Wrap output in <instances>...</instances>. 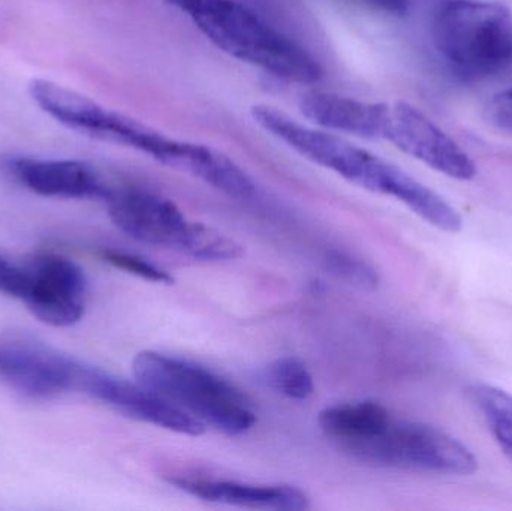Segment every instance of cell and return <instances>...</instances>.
<instances>
[{
  "mask_svg": "<svg viewBox=\"0 0 512 511\" xmlns=\"http://www.w3.org/2000/svg\"><path fill=\"white\" fill-rule=\"evenodd\" d=\"M433 41L459 77H492L512 65L511 11L498 2L448 0L436 12Z\"/></svg>",
  "mask_w": 512,
  "mask_h": 511,
  "instance_id": "obj_4",
  "label": "cell"
},
{
  "mask_svg": "<svg viewBox=\"0 0 512 511\" xmlns=\"http://www.w3.org/2000/svg\"><path fill=\"white\" fill-rule=\"evenodd\" d=\"M27 284L23 302L42 323L69 327L83 318L87 282L83 270L63 255L38 254L26 263Z\"/></svg>",
  "mask_w": 512,
  "mask_h": 511,
  "instance_id": "obj_9",
  "label": "cell"
},
{
  "mask_svg": "<svg viewBox=\"0 0 512 511\" xmlns=\"http://www.w3.org/2000/svg\"><path fill=\"white\" fill-rule=\"evenodd\" d=\"M9 173L33 194L65 200H105L111 186L87 162L77 159L15 158Z\"/></svg>",
  "mask_w": 512,
  "mask_h": 511,
  "instance_id": "obj_12",
  "label": "cell"
},
{
  "mask_svg": "<svg viewBox=\"0 0 512 511\" xmlns=\"http://www.w3.org/2000/svg\"><path fill=\"white\" fill-rule=\"evenodd\" d=\"M164 2L186 15L219 50L240 62L301 86L319 83L324 77L313 54L239 0Z\"/></svg>",
  "mask_w": 512,
  "mask_h": 511,
  "instance_id": "obj_1",
  "label": "cell"
},
{
  "mask_svg": "<svg viewBox=\"0 0 512 511\" xmlns=\"http://www.w3.org/2000/svg\"><path fill=\"white\" fill-rule=\"evenodd\" d=\"M78 392L110 405L131 419L177 434L200 437L206 425L140 383H131L95 366L84 365Z\"/></svg>",
  "mask_w": 512,
  "mask_h": 511,
  "instance_id": "obj_10",
  "label": "cell"
},
{
  "mask_svg": "<svg viewBox=\"0 0 512 511\" xmlns=\"http://www.w3.org/2000/svg\"><path fill=\"white\" fill-rule=\"evenodd\" d=\"M29 93L44 113L66 128L137 150L182 173H189L200 153L201 144L168 137L141 120L105 107L53 81L35 78L29 83Z\"/></svg>",
  "mask_w": 512,
  "mask_h": 511,
  "instance_id": "obj_3",
  "label": "cell"
},
{
  "mask_svg": "<svg viewBox=\"0 0 512 511\" xmlns=\"http://www.w3.org/2000/svg\"><path fill=\"white\" fill-rule=\"evenodd\" d=\"M325 266L337 278L361 290H375L379 284L378 273L366 261L346 252L333 251L325 258Z\"/></svg>",
  "mask_w": 512,
  "mask_h": 511,
  "instance_id": "obj_18",
  "label": "cell"
},
{
  "mask_svg": "<svg viewBox=\"0 0 512 511\" xmlns=\"http://www.w3.org/2000/svg\"><path fill=\"white\" fill-rule=\"evenodd\" d=\"M268 383L294 401H306L315 392V384L307 366L297 357H280L267 371Z\"/></svg>",
  "mask_w": 512,
  "mask_h": 511,
  "instance_id": "obj_17",
  "label": "cell"
},
{
  "mask_svg": "<svg viewBox=\"0 0 512 511\" xmlns=\"http://www.w3.org/2000/svg\"><path fill=\"white\" fill-rule=\"evenodd\" d=\"M29 276L26 266H18L0 254V293L14 299L23 300L26 296Z\"/></svg>",
  "mask_w": 512,
  "mask_h": 511,
  "instance_id": "obj_20",
  "label": "cell"
},
{
  "mask_svg": "<svg viewBox=\"0 0 512 511\" xmlns=\"http://www.w3.org/2000/svg\"><path fill=\"white\" fill-rule=\"evenodd\" d=\"M300 110L325 131L385 140L390 104L367 102L327 92H309L300 99Z\"/></svg>",
  "mask_w": 512,
  "mask_h": 511,
  "instance_id": "obj_13",
  "label": "cell"
},
{
  "mask_svg": "<svg viewBox=\"0 0 512 511\" xmlns=\"http://www.w3.org/2000/svg\"><path fill=\"white\" fill-rule=\"evenodd\" d=\"M385 141L451 179L472 180L477 176L471 156L423 111L408 102L390 105Z\"/></svg>",
  "mask_w": 512,
  "mask_h": 511,
  "instance_id": "obj_11",
  "label": "cell"
},
{
  "mask_svg": "<svg viewBox=\"0 0 512 511\" xmlns=\"http://www.w3.org/2000/svg\"><path fill=\"white\" fill-rule=\"evenodd\" d=\"M391 417L390 411L378 402H352L322 410L318 425L325 437L343 450L378 432Z\"/></svg>",
  "mask_w": 512,
  "mask_h": 511,
  "instance_id": "obj_15",
  "label": "cell"
},
{
  "mask_svg": "<svg viewBox=\"0 0 512 511\" xmlns=\"http://www.w3.org/2000/svg\"><path fill=\"white\" fill-rule=\"evenodd\" d=\"M102 258L107 263H110L111 266L125 270V272L138 276V278L144 279V281L155 282V284H174V278L167 270L161 269V267L150 263L146 258L138 257V255L107 249V251L102 252Z\"/></svg>",
  "mask_w": 512,
  "mask_h": 511,
  "instance_id": "obj_19",
  "label": "cell"
},
{
  "mask_svg": "<svg viewBox=\"0 0 512 511\" xmlns=\"http://www.w3.org/2000/svg\"><path fill=\"white\" fill-rule=\"evenodd\" d=\"M378 11L391 15H405L411 8L412 0H363Z\"/></svg>",
  "mask_w": 512,
  "mask_h": 511,
  "instance_id": "obj_22",
  "label": "cell"
},
{
  "mask_svg": "<svg viewBox=\"0 0 512 511\" xmlns=\"http://www.w3.org/2000/svg\"><path fill=\"white\" fill-rule=\"evenodd\" d=\"M132 371L141 386L222 434H246L258 420L254 404L242 390L191 360L141 351Z\"/></svg>",
  "mask_w": 512,
  "mask_h": 511,
  "instance_id": "obj_2",
  "label": "cell"
},
{
  "mask_svg": "<svg viewBox=\"0 0 512 511\" xmlns=\"http://www.w3.org/2000/svg\"><path fill=\"white\" fill-rule=\"evenodd\" d=\"M251 114L256 125L289 149L360 188L393 197L402 180L403 170L397 165L333 132L303 125L273 105L256 104Z\"/></svg>",
  "mask_w": 512,
  "mask_h": 511,
  "instance_id": "obj_6",
  "label": "cell"
},
{
  "mask_svg": "<svg viewBox=\"0 0 512 511\" xmlns=\"http://www.w3.org/2000/svg\"><path fill=\"white\" fill-rule=\"evenodd\" d=\"M466 396L483 417L490 434L512 462V393L475 383L466 389Z\"/></svg>",
  "mask_w": 512,
  "mask_h": 511,
  "instance_id": "obj_16",
  "label": "cell"
},
{
  "mask_svg": "<svg viewBox=\"0 0 512 511\" xmlns=\"http://www.w3.org/2000/svg\"><path fill=\"white\" fill-rule=\"evenodd\" d=\"M355 461L418 473L471 476L474 453L441 429L391 417L378 432L342 450Z\"/></svg>",
  "mask_w": 512,
  "mask_h": 511,
  "instance_id": "obj_7",
  "label": "cell"
},
{
  "mask_svg": "<svg viewBox=\"0 0 512 511\" xmlns=\"http://www.w3.org/2000/svg\"><path fill=\"white\" fill-rule=\"evenodd\" d=\"M104 201L114 225L138 242L174 249L203 261L236 260L245 254L233 237L191 221L162 195L138 188H111Z\"/></svg>",
  "mask_w": 512,
  "mask_h": 511,
  "instance_id": "obj_5",
  "label": "cell"
},
{
  "mask_svg": "<svg viewBox=\"0 0 512 511\" xmlns=\"http://www.w3.org/2000/svg\"><path fill=\"white\" fill-rule=\"evenodd\" d=\"M486 113L493 125L512 132V86L493 96L487 105Z\"/></svg>",
  "mask_w": 512,
  "mask_h": 511,
  "instance_id": "obj_21",
  "label": "cell"
},
{
  "mask_svg": "<svg viewBox=\"0 0 512 511\" xmlns=\"http://www.w3.org/2000/svg\"><path fill=\"white\" fill-rule=\"evenodd\" d=\"M168 482L180 491L207 503L245 509L301 511L310 509L306 492L289 485H251L234 480L200 479L170 476Z\"/></svg>",
  "mask_w": 512,
  "mask_h": 511,
  "instance_id": "obj_14",
  "label": "cell"
},
{
  "mask_svg": "<svg viewBox=\"0 0 512 511\" xmlns=\"http://www.w3.org/2000/svg\"><path fill=\"white\" fill-rule=\"evenodd\" d=\"M84 363L27 333L0 336V381L33 399L78 392Z\"/></svg>",
  "mask_w": 512,
  "mask_h": 511,
  "instance_id": "obj_8",
  "label": "cell"
}]
</instances>
